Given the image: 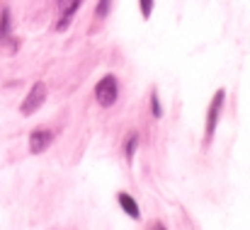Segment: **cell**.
Masks as SVG:
<instances>
[{
    "label": "cell",
    "instance_id": "6da1fadb",
    "mask_svg": "<svg viewBox=\"0 0 250 230\" xmlns=\"http://www.w3.org/2000/svg\"><path fill=\"white\" fill-rule=\"evenodd\" d=\"M224 102H226V90L219 87L216 95H214L211 102H209V109H207V126H204V143H207V146L214 141V134H216V126H219V119H221Z\"/></svg>",
    "mask_w": 250,
    "mask_h": 230
},
{
    "label": "cell",
    "instance_id": "7a4b0ae2",
    "mask_svg": "<svg viewBox=\"0 0 250 230\" xmlns=\"http://www.w3.org/2000/svg\"><path fill=\"white\" fill-rule=\"evenodd\" d=\"M117 97H119V82H117V77L102 76L97 80V85H95V99H97V104L107 109V107H112L117 102Z\"/></svg>",
    "mask_w": 250,
    "mask_h": 230
},
{
    "label": "cell",
    "instance_id": "3957f363",
    "mask_svg": "<svg viewBox=\"0 0 250 230\" xmlns=\"http://www.w3.org/2000/svg\"><path fill=\"white\" fill-rule=\"evenodd\" d=\"M46 95H49V90H46V85L42 82V80H37L32 87H29V92H27V97L22 99V104H20V112H22V116H32L44 102H46Z\"/></svg>",
    "mask_w": 250,
    "mask_h": 230
},
{
    "label": "cell",
    "instance_id": "277c9868",
    "mask_svg": "<svg viewBox=\"0 0 250 230\" xmlns=\"http://www.w3.org/2000/svg\"><path fill=\"white\" fill-rule=\"evenodd\" d=\"M81 5H83V0H56V12H59V17H56V32H66L71 27L76 12L81 10Z\"/></svg>",
    "mask_w": 250,
    "mask_h": 230
},
{
    "label": "cell",
    "instance_id": "5b68a950",
    "mask_svg": "<svg viewBox=\"0 0 250 230\" xmlns=\"http://www.w3.org/2000/svg\"><path fill=\"white\" fill-rule=\"evenodd\" d=\"M54 138H56V134H54L51 129H34V131L29 134V153L32 155L44 153V151L54 143Z\"/></svg>",
    "mask_w": 250,
    "mask_h": 230
},
{
    "label": "cell",
    "instance_id": "8992f818",
    "mask_svg": "<svg viewBox=\"0 0 250 230\" xmlns=\"http://www.w3.org/2000/svg\"><path fill=\"white\" fill-rule=\"evenodd\" d=\"M119 206H122V211L129 216V218H134V221H139L141 218V209H139V204L134 201V196L131 194H126V192H119Z\"/></svg>",
    "mask_w": 250,
    "mask_h": 230
},
{
    "label": "cell",
    "instance_id": "52a82bcc",
    "mask_svg": "<svg viewBox=\"0 0 250 230\" xmlns=\"http://www.w3.org/2000/svg\"><path fill=\"white\" fill-rule=\"evenodd\" d=\"M136 148H139V134L134 131V134H129V138H126V143H124V157L131 162L134 160V153H136Z\"/></svg>",
    "mask_w": 250,
    "mask_h": 230
},
{
    "label": "cell",
    "instance_id": "ba28073f",
    "mask_svg": "<svg viewBox=\"0 0 250 230\" xmlns=\"http://www.w3.org/2000/svg\"><path fill=\"white\" fill-rule=\"evenodd\" d=\"M10 37V7L0 10V41Z\"/></svg>",
    "mask_w": 250,
    "mask_h": 230
},
{
    "label": "cell",
    "instance_id": "9c48e42d",
    "mask_svg": "<svg viewBox=\"0 0 250 230\" xmlns=\"http://www.w3.org/2000/svg\"><path fill=\"white\" fill-rule=\"evenodd\" d=\"M109 10H112V0H100L97 7H95V17L97 19H104L109 15Z\"/></svg>",
    "mask_w": 250,
    "mask_h": 230
},
{
    "label": "cell",
    "instance_id": "30bf717a",
    "mask_svg": "<svg viewBox=\"0 0 250 230\" xmlns=\"http://www.w3.org/2000/svg\"><path fill=\"white\" fill-rule=\"evenodd\" d=\"M151 109H153V116H156V119H161V116H163V107H161L158 92H151Z\"/></svg>",
    "mask_w": 250,
    "mask_h": 230
},
{
    "label": "cell",
    "instance_id": "8fae6325",
    "mask_svg": "<svg viewBox=\"0 0 250 230\" xmlns=\"http://www.w3.org/2000/svg\"><path fill=\"white\" fill-rule=\"evenodd\" d=\"M139 7H141V17L148 19L153 12V0H139Z\"/></svg>",
    "mask_w": 250,
    "mask_h": 230
},
{
    "label": "cell",
    "instance_id": "7c38bea8",
    "mask_svg": "<svg viewBox=\"0 0 250 230\" xmlns=\"http://www.w3.org/2000/svg\"><path fill=\"white\" fill-rule=\"evenodd\" d=\"M148 230H167V228H166V223H163V221H156V223H153Z\"/></svg>",
    "mask_w": 250,
    "mask_h": 230
}]
</instances>
